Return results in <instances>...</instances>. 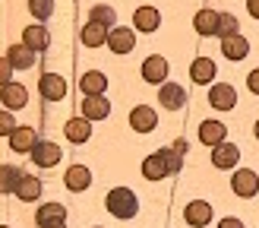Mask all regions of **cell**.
I'll list each match as a JSON object with an SVG mask.
<instances>
[{"label":"cell","mask_w":259,"mask_h":228,"mask_svg":"<svg viewBox=\"0 0 259 228\" xmlns=\"http://www.w3.org/2000/svg\"><path fill=\"white\" fill-rule=\"evenodd\" d=\"M180 156L174 149H158V152H152V156L142 162V174L149 177V181H161L164 174H171V171H180Z\"/></svg>","instance_id":"1"},{"label":"cell","mask_w":259,"mask_h":228,"mask_svg":"<svg viewBox=\"0 0 259 228\" xmlns=\"http://www.w3.org/2000/svg\"><path fill=\"white\" fill-rule=\"evenodd\" d=\"M105 206H108L111 215H117V219H133L139 212V200H136V194L130 187H114L105 197Z\"/></svg>","instance_id":"2"},{"label":"cell","mask_w":259,"mask_h":228,"mask_svg":"<svg viewBox=\"0 0 259 228\" xmlns=\"http://www.w3.org/2000/svg\"><path fill=\"white\" fill-rule=\"evenodd\" d=\"M231 187H234V194H237V197L250 200V197L259 194V177H256V171L240 168V171H234V181H231Z\"/></svg>","instance_id":"3"},{"label":"cell","mask_w":259,"mask_h":228,"mask_svg":"<svg viewBox=\"0 0 259 228\" xmlns=\"http://www.w3.org/2000/svg\"><path fill=\"white\" fill-rule=\"evenodd\" d=\"M155 124H158V114H155V108H149V105H136L133 111H130V127H133L136 133H149V130H155Z\"/></svg>","instance_id":"4"},{"label":"cell","mask_w":259,"mask_h":228,"mask_svg":"<svg viewBox=\"0 0 259 228\" xmlns=\"http://www.w3.org/2000/svg\"><path fill=\"white\" fill-rule=\"evenodd\" d=\"M209 105L218 108V111H231V108L237 105V92H234V86H228V83L212 86V92H209Z\"/></svg>","instance_id":"5"},{"label":"cell","mask_w":259,"mask_h":228,"mask_svg":"<svg viewBox=\"0 0 259 228\" xmlns=\"http://www.w3.org/2000/svg\"><path fill=\"white\" fill-rule=\"evenodd\" d=\"M63 159V152L57 143H35L32 146V162L41 165V168H51V165H57Z\"/></svg>","instance_id":"6"},{"label":"cell","mask_w":259,"mask_h":228,"mask_svg":"<svg viewBox=\"0 0 259 228\" xmlns=\"http://www.w3.org/2000/svg\"><path fill=\"white\" fill-rule=\"evenodd\" d=\"M0 101L7 105V111H16V108H25L29 92H25V86H19V83H7L0 89Z\"/></svg>","instance_id":"7"},{"label":"cell","mask_w":259,"mask_h":228,"mask_svg":"<svg viewBox=\"0 0 259 228\" xmlns=\"http://www.w3.org/2000/svg\"><path fill=\"white\" fill-rule=\"evenodd\" d=\"M38 86H41V95L48 101H60L67 95V83H63V76H57V73H45L41 80H38Z\"/></svg>","instance_id":"8"},{"label":"cell","mask_w":259,"mask_h":228,"mask_svg":"<svg viewBox=\"0 0 259 228\" xmlns=\"http://www.w3.org/2000/svg\"><path fill=\"white\" fill-rule=\"evenodd\" d=\"M133 45H136L133 29H111L108 32V48L114 51V54H130Z\"/></svg>","instance_id":"9"},{"label":"cell","mask_w":259,"mask_h":228,"mask_svg":"<svg viewBox=\"0 0 259 228\" xmlns=\"http://www.w3.org/2000/svg\"><path fill=\"white\" fill-rule=\"evenodd\" d=\"M142 80L146 83H155L158 86L161 80H167V60L161 54H152L146 63H142Z\"/></svg>","instance_id":"10"},{"label":"cell","mask_w":259,"mask_h":228,"mask_svg":"<svg viewBox=\"0 0 259 228\" xmlns=\"http://www.w3.org/2000/svg\"><path fill=\"white\" fill-rule=\"evenodd\" d=\"M158 101H161L167 111H177L180 105H187V92H184V86H177V83H164V86H161V92H158Z\"/></svg>","instance_id":"11"},{"label":"cell","mask_w":259,"mask_h":228,"mask_svg":"<svg viewBox=\"0 0 259 228\" xmlns=\"http://www.w3.org/2000/svg\"><path fill=\"white\" fill-rule=\"evenodd\" d=\"M247 51H250V42L240 32L231 35V38H222V54L228 60H243V57H247Z\"/></svg>","instance_id":"12"},{"label":"cell","mask_w":259,"mask_h":228,"mask_svg":"<svg viewBox=\"0 0 259 228\" xmlns=\"http://www.w3.org/2000/svg\"><path fill=\"white\" fill-rule=\"evenodd\" d=\"M184 215H187V225L202 228V225H209V219H212V206H209L205 200H193Z\"/></svg>","instance_id":"13"},{"label":"cell","mask_w":259,"mask_h":228,"mask_svg":"<svg viewBox=\"0 0 259 228\" xmlns=\"http://www.w3.org/2000/svg\"><path fill=\"white\" fill-rule=\"evenodd\" d=\"M82 114H85V121H101V118H108V114H111L108 98H101V95H85Z\"/></svg>","instance_id":"14"},{"label":"cell","mask_w":259,"mask_h":228,"mask_svg":"<svg viewBox=\"0 0 259 228\" xmlns=\"http://www.w3.org/2000/svg\"><path fill=\"white\" fill-rule=\"evenodd\" d=\"M225 136H228V127L218 124V121H205V124L199 127V139H202L205 146H222Z\"/></svg>","instance_id":"15"},{"label":"cell","mask_w":259,"mask_h":228,"mask_svg":"<svg viewBox=\"0 0 259 228\" xmlns=\"http://www.w3.org/2000/svg\"><path fill=\"white\" fill-rule=\"evenodd\" d=\"M237 159H240V149L234 143H222V146H215L212 165H215V168H234Z\"/></svg>","instance_id":"16"},{"label":"cell","mask_w":259,"mask_h":228,"mask_svg":"<svg viewBox=\"0 0 259 228\" xmlns=\"http://www.w3.org/2000/svg\"><path fill=\"white\" fill-rule=\"evenodd\" d=\"M38 143V136L32 127H16V130L10 133V146L16 149V152H32V146Z\"/></svg>","instance_id":"17"},{"label":"cell","mask_w":259,"mask_h":228,"mask_svg":"<svg viewBox=\"0 0 259 228\" xmlns=\"http://www.w3.org/2000/svg\"><path fill=\"white\" fill-rule=\"evenodd\" d=\"M22 45L29 48V51H45V48L51 45L48 29H41V25H29V29L22 32Z\"/></svg>","instance_id":"18"},{"label":"cell","mask_w":259,"mask_h":228,"mask_svg":"<svg viewBox=\"0 0 259 228\" xmlns=\"http://www.w3.org/2000/svg\"><path fill=\"white\" fill-rule=\"evenodd\" d=\"M7 60H10V67H16V70H29L35 63V51H29L25 45H13L7 51Z\"/></svg>","instance_id":"19"},{"label":"cell","mask_w":259,"mask_h":228,"mask_svg":"<svg viewBox=\"0 0 259 228\" xmlns=\"http://www.w3.org/2000/svg\"><path fill=\"white\" fill-rule=\"evenodd\" d=\"M79 89H82V95H101L108 89V76L92 70V73H85L82 80H79Z\"/></svg>","instance_id":"20"},{"label":"cell","mask_w":259,"mask_h":228,"mask_svg":"<svg viewBox=\"0 0 259 228\" xmlns=\"http://www.w3.org/2000/svg\"><path fill=\"white\" fill-rule=\"evenodd\" d=\"M63 133H67L70 143H85V139L92 136V127H89V121H85V118H73V121H67Z\"/></svg>","instance_id":"21"},{"label":"cell","mask_w":259,"mask_h":228,"mask_svg":"<svg viewBox=\"0 0 259 228\" xmlns=\"http://www.w3.org/2000/svg\"><path fill=\"white\" fill-rule=\"evenodd\" d=\"M63 181H67V187L76 194V190H85L89 184H92V171H89L85 165H73V168L67 171V177H63Z\"/></svg>","instance_id":"22"},{"label":"cell","mask_w":259,"mask_h":228,"mask_svg":"<svg viewBox=\"0 0 259 228\" xmlns=\"http://www.w3.org/2000/svg\"><path fill=\"white\" fill-rule=\"evenodd\" d=\"M63 219H67V206H60V203H45V206L35 212L38 225H51V222H63Z\"/></svg>","instance_id":"23"},{"label":"cell","mask_w":259,"mask_h":228,"mask_svg":"<svg viewBox=\"0 0 259 228\" xmlns=\"http://www.w3.org/2000/svg\"><path fill=\"white\" fill-rule=\"evenodd\" d=\"M190 76H193V83L205 86L209 80H215V63L209 57H196V60H193V67H190Z\"/></svg>","instance_id":"24"},{"label":"cell","mask_w":259,"mask_h":228,"mask_svg":"<svg viewBox=\"0 0 259 228\" xmlns=\"http://www.w3.org/2000/svg\"><path fill=\"white\" fill-rule=\"evenodd\" d=\"M133 19H136V29H142V32H155L161 25V16H158L155 7H139Z\"/></svg>","instance_id":"25"},{"label":"cell","mask_w":259,"mask_h":228,"mask_svg":"<svg viewBox=\"0 0 259 228\" xmlns=\"http://www.w3.org/2000/svg\"><path fill=\"white\" fill-rule=\"evenodd\" d=\"M16 197H19L22 203L38 200V197H41V181H38V177H32V174H22V181H19V187H16Z\"/></svg>","instance_id":"26"},{"label":"cell","mask_w":259,"mask_h":228,"mask_svg":"<svg viewBox=\"0 0 259 228\" xmlns=\"http://www.w3.org/2000/svg\"><path fill=\"white\" fill-rule=\"evenodd\" d=\"M193 25H196L199 35H215L218 32V13L215 10H199L193 16Z\"/></svg>","instance_id":"27"},{"label":"cell","mask_w":259,"mask_h":228,"mask_svg":"<svg viewBox=\"0 0 259 228\" xmlns=\"http://www.w3.org/2000/svg\"><path fill=\"white\" fill-rule=\"evenodd\" d=\"M105 42H108V29L89 19L85 29H82V45H85V48H98V45H105Z\"/></svg>","instance_id":"28"},{"label":"cell","mask_w":259,"mask_h":228,"mask_svg":"<svg viewBox=\"0 0 259 228\" xmlns=\"http://www.w3.org/2000/svg\"><path fill=\"white\" fill-rule=\"evenodd\" d=\"M19 181H22L19 168H13V165H0V194H16Z\"/></svg>","instance_id":"29"},{"label":"cell","mask_w":259,"mask_h":228,"mask_svg":"<svg viewBox=\"0 0 259 228\" xmlns=\"http://www.w3.org/2000/svg\"><path fill=\"white\" fill-rule=\"evenodd\" d=\"M237 19H234V13H218V32L215 35H222V38H231V35H237Z\"/></svg>","instance_id":"30"},{"label":"cell","mask_w":259,"mask_h":228,"mask_svg":"<svg viewBox=\"0 0 259 228\" xmlns=\"http://www.w3.org/2000/svg\"><path fill=\"white\" fill-rule=\"evenodd\" d=\"M114 19H117V13H114V7H92V22L98 25H114Z\"/></svg>","instance_id":"31"},{"label":"cell","mask_w":259,"mask_h":228,"mask_svg":"<svg viewBox=\"0 0 259 228\" xmlns=\"http://www.w3.org/2000/svg\"><path fill=\"white\" fill-rule=\"evenodd\" d=\"M29 10H32V16L48 19L51 13H54V0H29Z\"/></svg>","instance_id":"32"},{"label":"cell","mask_w":259,"mask_h":228,"mask_svg":"<svg viewBox=\"0 0 259 228\" xmlns=\"http://www.w3.org/2000/svg\"><path fill=\"white\" fill-rule=\"evenodd\" d=\"M13 130H16V121H13V114L4 108V111H0V136H7Z\"/></svg>","instance_id":"33"},{"label":"cell","mask_w":259,"mask_h":228,"mask_svg":"<svg viewBox=\"0 0 259 228\" xmlns=\"http://www.w3.org/2000/svg\"><path fill=\"white\" fill-rule=\"evenodd\" d=\"M10 73H13V67H10V60H7V57H0V89H4V86L10 83Z\"/></svg>","instance_id":"34"},{"label":"cell","mask_w":259,"mask_h":228,"mask_svg":"<svg viewBox=\"0 0 259 228\" xmlns=\"http://www.w3.org/2000/svg\"><path fill=\"white\" fill-rule=\"evenodd\" d=\"M247 86H250V92H256V95H259V70H253V73L247 76Z\"/></svg>","instance_id":"35"},{"label":"cell","mask_w":259,"mask_h":228,"mask_svg":"<svg viewBox=\"0 0 259 228\" xmlns=\"http://www.w3.org/2000/svg\"><path fill=\"white\" fill-rule=\"evenodd\" d=\"M218 228H243V222L240 219H222V222H218Z\"/></svg>","instance_id":"36"},{"label":"cell","mask_w":259,"mask_h":228,"mask_svg":"<svg viewBox=\"0 0 259 228\" xmlns=\"http://www.w3.org/2000/svg\"><path fill=\"white\" fill-rule=\"evenodd\" d=\"M247 10H250V16L259 19V0H247Z\"/></svg>","instance_id":"37"},{"label":"cell","mask_w":259,"mask_h":228,"mask_svg":"<svg viewBox=\"0 0 259 228\" xmlns=\"http://www.w3.org/2000/svg\"><path fill=\"white\" fill-rule=\"evenodd\" d=\"M174 152H187V139H177V143H174Z\"/></svg>","instance_id":"38"},{"label":"cell","mask_w":259,"mask_h":228,"mask_svg":"<svg viewBox=\"0 0 259 228\" xmlns=\"http://www.w3.org/2000/svg\"><path fill=\"white\" fill-rule=\"evenodd\" d=\"M38 228H67L63 222H51V225H38Z\"/></svg>","instance_id":"39"},{"label":"cell","mask_w":259,"mask_h":228,"mask_svg":"<svg viewBox=\"0 0 259 228\" xmlns=\"http://www.w3.org/2000/svg\"><path fill=\"white\" fill-rule=\"evenodd\" d=\"M256 139H259V121H256Z\"/></svg>","instance_id":"40"},{"label":"cell","mask_w":259,"mask_h":228,"mask_svg":"<svg viewBox=\"0 0 259 228\" xmlns=\"http://www.w3.org/2000/svg\"><path fill=\"white\" fill-rule=\"evenodd\" d=\"M0 228H10V225H0Z\"/></svg>","instance_id":"41"}]
</instances>
